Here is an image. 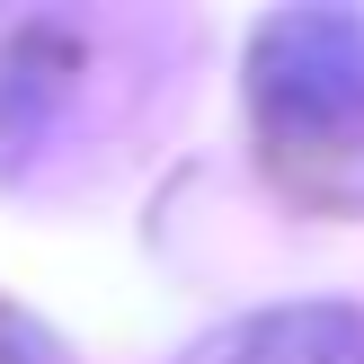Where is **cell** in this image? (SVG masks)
I'll use <instances>...</instances> for the list:
<instances>
[{"mask_svg": "<svg viewBox=\"0 0 364 364\" xmlns=\"http://www.w3.org/2000/svg\"><path fill=\"white\" fill-rule=\"evenodd\" d=\"M249 107L276 134L364 124V9H276L249 36Z\"/></svg>", "mask_w": 364, "mask_h": 364, "instance_id": "1", "label": "cell"}, {"mask_svg": "<svg viewBox=\"0 0 364 364\" xmlns=\"http://www.w3.org/2000/svg\"><path fill=\"white\" fill-rule=\"evenodd\" d=\"M80 71H89V27L71 9L0 0V178H18L45 151V134L63 124Z\"/></svg>", "mask_w": 364, "mask_h": 364, "instance_id": "2", "label": "cell"}, {"mask_svg": "<svg viewBox=\"0 0 364 364\" xmlns=\"http://www.w3.org/2000/svg\"><path fill=\"white\" fill-rule=\"evenodd\" d=\"M187 364H364V311L355 302H267L196 338Z\"/></svg>", "mask_w": 364, "mask_h": 364, "instance_id": "3", "label": "cell"}]
</instances>
